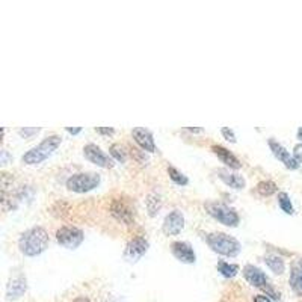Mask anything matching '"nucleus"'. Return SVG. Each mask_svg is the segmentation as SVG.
<instances>
[{"mask_svg": "<svg viewBox=\"0 0 302 302\" xmlns=\"http://www.w3.org/2000/svg\"><path fill=\"white\" fill-rule=\"evenodd\" d=\"M109 153L116 162H121V163H124L127 160V156H128L127 148L124 145H121V144H112L109 147Z\"/></svg>", "mask_w": 302, "mask_h": 302, "instance_id": "22", "label": "nucleus"}, {"mask_svg": "<svg viewBox=\"0 0 302 302\" xmlns=\"http://www.w3.org/2000/svg\"><path fill=\"white\" fill-rule=\"evenodd\" d=\"M67 132H68V133H71V135H77V133H80V132H82V127H76V128H73V127H67Z\"/></svg>", "mask_w": 302, "mask_h": 302, "instance_id": "33", "label": "nucleus"}, {"mask_svg": "<svg viewBox=\"0 0 302 302\" xmlns=\"http://www.w3.org/2000/svg\"><path fill=\"white\" fill-rule=\"evenodd\" d=\"M216 174H218V177H219L227 186H230V188H233V189H243V188L246 186L245 179H243L242 176H239L237 172L230 171L228 168H221V169L216 171Z\"/></svg>", "mask_w": 302, "mask_h": 302, "instance_id": "15", "label": "nucleus"}, {"mask_svg": "<svg viewBox=\"0 0 302 302\" xmlns=\"http://www.w3.org/2000/svg\"><path fill=\"white\" fill-rule=\"evenodd\" d=\"M185 228V216L180 210H172L165 216L162 230L166 236H177Z\"/></svg>", "mask_w": 302, "mask_h": 302, "instance_id": "11", "label": "nucleus"}, {"mask_svg": "<svg viewBox=\"0 0 302 302\" xmlns=\"http://www.w3.org/2000/svg\"><path fill=\"white\" fill-rule=\"evenodd\" d=\"M171 252L179 262L186 263V265H192L197 260V254L188 242H182V240L174 242L171 245Z\"/></svg>", "mask_w": 302, "mask_h": 302, "instance_id": "12", "label": "nucleus"}, {"mask_svg": "<svg viewBox=\"0 0 302 302\" xmlns=\"http://www.w3.org/2000/svg\"><path fill=\"white\" fill-rule=\"evenodd\" d=\"M148 248H150V242L144 236H136L127 243L125 251H124V258L130 263H135L142 255L147 254Z\"/></svg>", "mask_w": 302, "mask_h": 302, "instance_id": "9", "label": "nucleus"}, {"mask_svg": "<svg viewBox=\"0 0 302 302\" xmlns=\"http://www.w3.org/2000/svg\"><path fill=\"white\" fill-rule=\"evenodd\" d=\"M221 133H222V136H224L227 141H230V142H233V144L237 141V139H236V135H234V132H233L230 127H222Z\"/></svg>", "mask_w": 302, "mask_h": 302, "instance_id": "28", "label": "nucleus"}, {"mask_svg": "<svg viewBox=\"0 0 302 302\" xmlns=\"http://www.w3.org/2000/svg\"><path fill=\"white\" fill-rule=\"evenodd\" d=\"M27 286H26V278L23 275H18L15 278H12L6 287V296L8 299H18L24 295Z\"/></svg>", "mask_w": 302, "mask_h": 302, "instance_id": "17", "label": "nucleus"}, {"mask_svg": "<svg viewBox=\"0 0 302 302\" xmlns=\"http://www.w3.org/2000/svg\"><path fill=\"white\" fill-rule=\"evenodd\" d=\"M265 263L266 266L277 275H281L286 269V265H284V260L281 257H278L277 254H268L265 257Z\"/></svg>", "mask_w": 302, "mask_h": 302, "instance_id": "20", "label": "nucleus"}, {"mask_svg": "<svg viewBox=\"0 0 302 302\" xmlns=\"http://www.w3.org/2000/svg\"><path fill=\"white\" fill-rule=\"evenodd\" d=\"M205 242L213 252L224 255V257H236L242 249L240 242L237 239H234L233 236H230L227 233H221V231L205 234Z\"/></svg>", "mask_w": 302, "mask_h": 302, "instance_id": "2", "label": "nucleus"}, {"mask_svg": "<svg viewBox=\"0 0 302 302\" xmlns=\"http://www.w3.org/2000/svg\"><path fill=\"white\" fill-rule=\"evenodd\" d=\"M145 207L148 210V214L151 218H154L162 208V197L156 192H150L147 195V200H145Z\"/></svg>", "mask_w": 302, "mask_h": 302, "instance_id": "19", "label": "nucleus"}, {"mask_svg": "<svg viewBox=\"0 0 302 302\" xmlns=\"http://www.w3.org/2000/svg\"><path fill=\"white\" fill-rule=\"evenodd\" d=\"M61 142H62V138L58 136V135L47 136L36 147H33L27 153H24L23 157H21V162L24 165H38V163L44 162L47 157H50L58 150Z\"/></svg>", "mask_w": 302, "mask_h": 302, "instance_id": "3", "label": "nucleus"}, {"mask_svg": "<svg viewBox=\"0 0 302 302\" xmlns=\"http://www.w3.org/2000/svg\"><path fill=\"white\" fill-rule=\"evenodd\" d=\"M130 151H132V156L135 157L136 162H139V163H142V165H147L148 159H147L144 150H136V148H133V150H130Z\"/></svg>", "mask_w": 302, "mask_h": 302, "instance_id": "26", "label": "nucleus"}, {"mask_svg": "<svg viewBox=\"0 0 302 302\" xmlns=\"http://www.w3.org/2000/svg\"><path fill=\"white\" fill-rule=\"evenodd\" d=\"M85 239V234L80 228L77 227H61L56 231V240L61 246L67 249H76L82 245Z\"/></svg>", "mask_w": 302, "mask_h": 302, "instance_id": "7", "label": "nucleus"}, {"mask_svg": "<svg viewBox=\"0 0 302 302\" xmlns=\"http://www.w3.org/2000/svg\"><path fill=\"white\" fill-rule=\"evenodd\" d=\"M254 302H271V299H269L266 295H257V296L254 298Z\"/></svg>", "mask_w": 302, "mask_h": 302, "instance_id": "32", "label": "nucleus"}, {"mask_svg": "<svg viewBox=\"0 0 302 302\" xmlns=\"http://www.w3.org/2000/svg\"><path fill=\"white\" fill-rule=\"evenodd\" d=\"M83 156H85V159L87 160H90L91 163H94V165H97V166H100V168H106V169H109V168H113V160L101 150L99 145H96V144H88V145H85L83 147Z\"/></svg>", "mask_w": 302, "mask_h": 302, "instance_id": "10", "label": "nucleus"}, {"mask_svg": "<svg viewBox=\"0 0 302 302\" xmlns=\"http://www.w3.org/2000/svg\"><path fill=\"white\" fill-rule=\"evenodd\" d=\"M74 302H90V299H88V298H85V296H79V298H76V299H74Z\"/></svg>", "mask_w": 302, "mask_h": 302, "instance_id": "34", "label": "nucleus"}, {"mask_svg": "<svg viewBox=\"0 0 302 302\" xmlns=\"http://www.w3.org/2000/svg\"><path fill=\"white\" fill-rule=\"evenodd\" d=\"M255 191H257L262 197H271V195H274V194L278 191V188H277V185H275L274 182H271V180H263V182H260V183L255 186Z\"/></svg>", "mask_w": 302, "mask_h": 302, "instance_id": "23", "label": "nucleus"}, {"mask_svg": "<svg viewBox=\"0 0 302 302\" xmlns=\"http://www.w3.org/2000/svg\"><path fill=\"white\" fill-rule=\"evenodd\" d=\"M132 136L135 139V142L141 147V150L147 151V153H154L156 151V142L154 138L151 135V132H148L144 127H135L132 130Z\"/></svg>", "mask_w": 302, "mask_h": 302, "instance_id": "14", "label": "nucleus"}, {"mask_svg": "<svg viewBox=\"0 0 302 302\" xmlns=\"http://www.w3.org/2000/svg\"><path fill=\"white\" fill-rule=\"evenodd\" d=\"M168 174H169V179L176 183V185H179V186H186L188 183H189V179L183 174V172H180L177 168H174V166H168Z\"/></svg>", "mask_w": 302, "mask_h": 302, "instance_id": "24", "label": "nucleus"}, {"mask_svg": "<svg viewBox=\"0 0 302 302\" xmlns=\"http://www.w3.org/2000/svg\"><path fill=\"white\" fill-rule=\"evenodd\" d=\"M211 151L218 156V159L222 162V163H225L230 169H239V168H242V163H240V160L230 151V150H227L225 147H222V145H211Z\"/></svg>", "mask_w": 302, "mask_h": 302, "instance_id": "16", "label": "nucleus"}, {"mask_svg": "<svg viewBox=\"0 0 302 302\" xmlns=\"http://www.w3.org/2000/svg\"><path fill=\"white\" fill-rule=\"evenodd\" d=\"M243 277H245V280H246L251 286L265 290V292H266V296H271L272 299H277V301L280 299L278 293H277V292L274 290V287L271 286L269 278L266 277V274H265L262 269H258L257 266H254V265H246V266L243 268Z\"/></svg>", "mask_w": 302, "mask_h": 302, "instance_id": "5", "label": "nucleus"}, {"mask_svg": "<svg viewBox=\"0 0 302 302\" xmlns=\"http://www.w3.org/2000/svg\"><path fill=\"white\" fill-rule=\"evenodd\" d=\"M298 139H301L302 141V127L298 130Z\"/></svg>", "mask_w": 302, "mask_h": 302, "instance_id": "35", "label": "nucleus"}, {"mask_svg": "<svg viewBox=\"0 0 302 302\" xmlns=\"http://www.w3.org/2000/svg\"><path fill=\"white\" fill-rule=\"evenodd\" d=\"M269 148H271V151L274 153V156L280 160V162H283L284 165H286V168H289V169H298L299 168V162L293 157V154H290L280 142H277V141H274V139H269Z\"/></svg>", "mask_w": 302, "mask_h": 302, "instance_id": "13", "label": "nucleus"}, {"mask_svg": "<svg viewBox=\"0 0 302 302\" xmlns=\"http://www.w3.org/2000/svg\"><path fill=\"white\" fill-rule=\"evenodd\" d=\"M290 287L296 295L302 296V258H296L290 269V278H289Z\"/></svg>", "mask_w": 302, "mask_h": 302, "instance_id": "18", "label": "nucleus"}, {"mask_svg": "<svg viewBox=\"0 0 302 302\" xmlns=\"http://www.w3.org/2000/svg\"><path fill=\"white\" fill-rule=\"evenodd\" d=\"M96 132L100 135H113L115 130L112 127H96Z\"/></svg>", "mask_w": 302, "mask_h": 302, "instance_id": "30", "label": "nucleus"}, {"mask_svg": "<svg viewBox=\"0 0 302 302\" xmlns=\"http://www.w3.org/2000/svg\"><path fill=\"white\" fill-rule=\"evenodd\" d=\"M100 182L101 179L97 172H77L67 180V188L71 192L85 194L96 189L100 185Z\"/></svg>", "mask_w": 302, "mask_h": 302, "instance_id": "6", "label": "nucleus"}, {"mask_svg": "<svg viewBox=\"0 0 302 302\" xmlns=\"http://www.w3.org/2000/svg\"><path fill=\"white\" fill-rule=\"evenodd\" d=\"M9 159H11V157H9L8 151H6V150H2V153H0V163H2V165H6Z\"/></svg>", "mask_w": 302, "mask_h": 302, "instance_id": "31", "label": "nucleus"}, {"mask_svg": "<svg viewBox=\"0 0 302 302\" xmlns=\"http://www.w3.org/2000/svg\"><path fill=\"white\" fill-rule=\"evenodd\" d=\"M278 204L281 207V210L287 214H293L295 213V208H293V204L290 201V197L286 194V192H280L278 194Z\"/></svg>", "mask_w": 302, "mask_h": 302, "instance_id": "25", "label": "nucleus"}, {"mask_svg": "<svg viewBox=\"0 0 302 302\" xmlns=\"http://www.w3.org/2000/svg\"><path fill=\"white\" fill-rule=\"evenodd\" d=\"M293 157L301 163L302 162V144H298V145H295V148H293Z\"/></svg>", "mask_w": 302, "mask_h": 302, "instance_id": "29", "label": "nucleus"}, {"mask_svg": "<svg viewBox=\"0 0 302 302\" xmlns=\"http://www.w3.org/2000/svg\"><path fill=\"white\" fill-rule=\"evenodd\" d=\"M110 214L116 221H119V222H122L125 225L135 224V208L122 198H116V200L112 201V204H110Z\"/></svg>", "mask_w": 302, "mask_h": 302, "instance_id": "8", "label": "nucleus"}, {"mask_svg": "<svg viewBox=\"0 0 302 302\" xmlns=\"http://www.w3.org/2000/svg\"><path fill=\"white\" fill-rule=\"evenodd\" d=\"M50 243L49 233L42 227H32L21 233L18 239L20 252L26 257H36L42 254Z\"/></svg>", "mask_w": 302, "mask_h": 302, "instance_id": "1", "label": "nucleus"}, {"mask_svg": "<svg viewBox=\"0 0 302 302\" xmlns=\"http://www.w3.org/2000/svg\"><path fill=\"white\" fill-rule=\"evenodd\" d=\"M218 272H221L222 277L225 278H234L239 272V266L237 265H231V263H227L224 260L218 262Z\"/></svg>", "mask_w": 302, "mask_h": 302, "instance_id": "21", "label": "nucleus"}, {"mask_svg": "<svg viewBox=\"0 0 302 302\" xmlns=\"http://www.w3.org/2000/svg\"><path fill=\"white\" fill-rule=\"evenodd\" d=\"M205 210H207V213L211 218H214L218 222H221L225 227H233L234 228L240 222L239 213L233 207H230L227 204H222V202H207L205 204Z\"/></svg>", "mask_w": 302, "mask_h": 302, "instance_id": "4", "label": "nucleus"}, {"mask_svg": "<svg viewBox=\"0 0 302 302\" xmlns=\"http://www.w3.org/2000/svg\"><path fill=\"white\" fill-rule=\"evenodd\" d=\"M39 130H41V128H38V127H32V128L24 127V128H20V130H18V135L23 136V138H30V136L39 133Z\"/></svg>", "mask_w": 302, "mask_h": 302, "instance_id": "27", "label": "nucleus"}]
</instances>
